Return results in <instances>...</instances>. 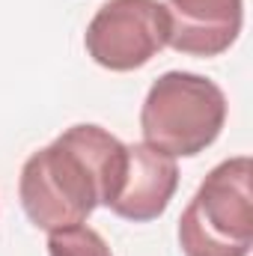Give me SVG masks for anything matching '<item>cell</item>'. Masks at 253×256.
I'll return each mask as SVG.
<instances>
[{
	"label": "cell",
	"instance_id": "5b68a950",
	"mask_svg": "<svg viewBox=\"0 0 253 256\" xmlns=\"http://www.w3.org/2000/svg\"><path fill=\"white\" fill-rule=\"evenodd\" d=\"M126 173L108 208L116 218H126L134 224L155 220L167 212L173 194L179 188V167L170 155L146 143H131L126 146Z\"/></svg>",
	"mask_w": 253,
	"mask_h": 256
},
{
	"label": "cell",
	"instance_id": "277c9868",
	"mask_svg": "<svg viewBox=\"0 0 253 256\" xmlns=\"http://www.w3.org/2000/svg\"><path fill=\"white\" fill-rule=\"evenodd\" d=\"M170 18L158 0H108L92 15L84 45L92 63L110 72H134L167 48Z\"/></svg>",
	"mask_w": 253,
	"mask_h": 256
},
{
	"label": "cell",
	"instance_id": "7a4b0ae2",
	"mask_svg": "<svg viewBox=\"0 0 253 256\" xmlns=\"http://www.w3.org/2000/svg\"><path fill=\"white\" fill-rule=\"evenodd\" d=\"M224 122V90L194 72H164L149 86L140 108L143 143L170 158H194L206 152L220 137Z\"/></svg>",
	"mask_w": 253,
	"mask_h": 256
},
{
	"label": "cell",
	"instance_id": "52a82bcc",
	"mask_svg": "<svg viewBox=\"0 0 253 256\" xmlns=\"http://www.w3.org/2000/svg\"><path fill=\"white\" fill-rule=\"evenodd\" d=\"M48 256H114L110 244L98 230L86 224H72L48 232Z\"/></svg>",
	"mask_w": 253,
	"mask_h": 256
},
{
	"label": "cell",
	"instance_id": "6da1fadb",
	"mask_svg": "<svg viewBox=\"0 0 253 256\" xmlns=\"http://www.w3.org/2000/svg\"><path fill=\"white\" fill-rule=\"evenodd\" d=\"M126 143L92 122L66 128L21 167L18 196L24 214L45 232L84 224L110 206L126 173Z\"/></svg>",
	"mask_w": 253,
	"mask_h": 256
},
{
	"label": "cell",
	"instance_id": "8992f818",
	"mask_svg": "<svg viewBox=\"0 0 253 256\" xmlns=\"http://www.w3.org/2000/svg\"><path fill=\"white\" fill-rule=\"evenodd\" d=\"M170 39L167 45L190 57H218L242 33V0H167Z\"/></svg>",
	"mask_w": 253,
	"mask_h": 256
},
{
	"label": "cell",
	"instance_id": "3957f363",
	"mask_svg": "<svg viewBox=\"0 0 253 256\" xmlns=\"http://www.w3.org/2000/svg\"><path fill=\"white\" fill-rule=\"evenodd\" d=\"M253 164L248 155L220 161L179 218L185 256H250L253 248Z\"/></svg>",
	"mask_w": 253,
	"mask_h": 256
}]
</instances>
